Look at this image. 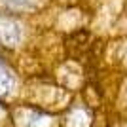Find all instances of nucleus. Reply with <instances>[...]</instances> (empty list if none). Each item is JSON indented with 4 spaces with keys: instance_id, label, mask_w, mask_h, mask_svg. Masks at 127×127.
Instances as JSON below:
<instances>
[{
    "instance_id": "obj_1",
    "label": "nucleus",
    "mask_w": 127,
    "mask_h": 127,
    "mask_svg": "<svg viewBox=\"0 0 127 127\" xmlns=\"http://www.w3.org/2000/svg\"><path fill=\"white\" fill-rule=\"evenodd\" d=\"M31 40V19L0 11V49L4 53H15Z\"/></svg>"
},
{
    "instance_id": "obj_2",
    "label": "nucleus",
    "mask_w": 127,
    "mask_h": 127,
    "mask_svg": "<svg viewBox=\"0 0 127 127\" xmlns=\"http://www.w3.org/2000/svg\"><path fill=\"white\" fill-rule=\"evenodd\" d=\"M11 122L15 127H57V118L38 104H21L13 108Z\"/></svg>"
},
{
    "instance_id": "obj_3",
    "label": "nucleus",
    "mask_w": 127,
    "mask_h": 127,
    "mask_svg": "<svg viewBox=\"0 0 127 127\" xmlns=\"http://www.w3.org/2000/svg\"><path fill=\"white\" fill-rule=\"evenodd\" d=\"M17 87H19V76H17L13 64L2 49H0V99L2 101H10L15 95Z\"/></svg>"
},
{
    "instance_id": "obj_4",
    "label": "nucleus",
    "mask_w": 127,
    "mask_h": 127,
    "mask_svg": "<svg viewBox=\"0 0 127 127\" xmlns=\"http://www.w3.org/2000/svg\"><path fill=\"white\" fill-rule=\"evenodd\" d=\"M40 10H42V0H0V11H8L29 19L32 15H38Z\"/></svg>"
},
{
    "instance_id": "obj_5",
    "label": "nucleus",
    "mask_w": 127,
    "mask_h": 127,
    "mask_svg": "<svg viewBox=\"0 0 127 127\" xmlns=\"http://www.w3.org/2000/svg\"><path fill=\"white\" fill-rule=\"evenodd\" d=\"M66 127H87L89 125V112L84 106H72L64 118Z\"/></svg>"
},
{
    "instance_id": "obj_6",
    "label": "nucleus",
    "mask_w": 127,
    "mask_h": 127,
    "mask_svg": "<svg viewBox=\"0 0 127 127\" xmlns=\"http://www.w3.org/2000/svg\"><path fill=\"white\" fill-rule=\"evenodd\" d=\"M8 118H10V112H8V108L4 106V101L0 99V125H2V123H4Z\"/></svg>"
},
{
    "instance_id": "obj_7",
    "label": "nucleus",
    "mask_w": 127,
    "mask_h": 127,
    "mask_svg": "<svg viewBox=\"0 0 127 127\" xmlns=\"http://www.w3.org/2000/svg\"><path fill=\"white\" fill-rule=\"evenodd\" d=\"M123 61H125V64H127V42H125V46H123Z\"/></svg>"
}]
</instances>
